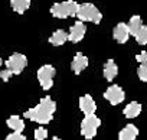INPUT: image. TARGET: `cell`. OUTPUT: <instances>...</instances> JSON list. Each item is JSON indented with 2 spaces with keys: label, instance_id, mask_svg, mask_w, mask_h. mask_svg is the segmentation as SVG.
Listing matches in <instances>:
<instances>
[{
  "label": "cell",
  "instance_id": "20",
  "mask_svg": "<svg viewBox=\"0 0 147 140\" xmlns=\"http://www.w3.org/2000/svg\"><path fill=\"white\" fill-rule=\"evenodd\" d=\"M137 77L140 78V81L147 83V65H140L137 68Z\"/></svg>",
  "mask_w": 147,
  "mask_h": 140
},
{
  "label": "cell",
  "instance_id": "9",
  "mask_svg": "<svg viewBox=\"0 0 147 140\" xmlns=\"http://www.w3.org/2000/svg\"><path fill=\"white\" fill-rule=\"evenodd\" d=\"M80 110L85 114V116H90V114H95L97 111V104L94 101V98L90 95V94H85L80 98Z\"/></svg>",
  "mask_w": 147,
  "mask_h": 140
},
{
  "label": "cell",
  "instance_id": "15",
  "mask_svg": "<svg viewBox=\"0 0 147 140\" xmlns=\"http://www.w3.org/2000/svg\"><path fill=\"white\" fill-rule=\"evenodd\" d=\"M6 124L9 129L13 130V133H22L25 130V121L19 116H10L6 120Z\"/></svg>",
  "mask_w": 147,
  "mask_h": 140
},
{
  "label": "cell",
  "instance_id": "17",
  "mask_svg": "<svg viewBox=\"0 0 147 140\" xmlns=\"http://www.w3.org/2000/svg\"><path fill=\"white\" fill-rule=\"evenodd\" d=\"M127 26H128V30H130V35H133L134 38H136V35L141 30V28H143V20H141V18L138 16V15H136V16H133L131 19H130V22L127 23Z\"/></svg>",
  "mask_w": 147,
  "mask_h": 140
},
{
  "label": "cell",
  "instance_id": "13",
  "mask_svg": "<svg viewBox=\"0 0 147 140\" xmlns=\"http://www.w3.org/2000/svg\"><path fill=\"white\" fill-rule=\"evenodd\" d=\"M140 113H141V104L137 103V101L128 103L123 110V114H124L125 118H136V117L140 116Z\"/></svg>",
  "mask_w": 147,
  "mask_h": 140
},
{
  "label": "cell",
  "instance_id": "22",
  "mask_svg": "<svg viewBox=\"0 0 147 140\" xmlns=\"http://www.w3.org/2000/svg\"><path fill=\"white\" fill-rule=\"evenodd\" d=\"M5 140H28V139L22 133H10V134H7V137Z\"/></svg>",
  "mask_w": 147,
  "mask_h": 140
},
{
  "label": "cell",
  "instance_id": "3",
  "mask_svg": "<svg viewBox=\"0 0 147 140\" xmlns=\"http://www.w3.org/2000/svg\"><path fill=\"white\" fill-rule=\"evenodd\" d=\"M77 18L80 19V22H92L95 25L101 23V19H102V15L101 12L98 10V7L92 3H82L78 6V13H77Z\"/></svg>",
  "mask_w": 147,
  "mask_h": 140
},
{
  "label": "cell",
  "instance_id": "12",
  "mask_svg": "<svg viewBox=\"0 0 147 140\" xmlns=\"http://www.w3.org/2000/svg\"><path fill=\"white\" fill-rule=\"evenodd\" d=\"M138 136V129L134 124H127L118 133V140H136Z\"/></svg>",
  "mask_w": 147,
  "mask_h": 140
},
{
  "label": "cell",
  "instance_id": "23",
  "mask_svg": "<svg viewBox=\"0 0 147 140\" xmlns=\"http://www.w3.org/2000/svg\"><path fill=\"white\" fill-rule=\"evenodd\" d=\"M12 77H13V74L9 71V69H3V71H0V78H2L5 83H7Z\"/></svg>",
  "mask_w": 147,
  "mask_h": 140
},
{
  "label": "cell",
  "instance_id": "26",
  "mask_svg": "<svg viewBox=\"0 0 147 140\" xmlns=\"http://www.w3.org/2000/svg\"><path fill=\"white\" fill-rule=\"evenodd\" d=\"M51 140H61L59 137H53V139H51Z\"/></svg>",
  "mask_w": 147,
  "mask_h": 140
},
{
  "label": "cell",
  "instance_id": "21",
  "mask_svg": "<svg viewBox=\"0 0 147 140\" xmlns=\"http://www.w3.org/2000/svg\"><path fill=\"white\" fill-rule=\"evenodd\" d=\"M48 137V130L43 127H38L35 130V140H45Z\"/></svg>",
  "mask_w": 147,
  "mask_h": 140
},
{
  "label": "cell",
  "instance_id": "10",
  "mask_svg": "<svg viewBox=\"0 0 147 140\" xmlns=\"http://www.w3.org/2000/svg\"><path fill=\"white\" fill-rule=\"evenodd\" d=\"M87 66H88V58H87L85 55H82L81 52H78L75 56H74L72 62H71V69H72V72L77 74V75H80Z\"/></svg>",
  "mask_w": 147,
  "mask_h": 140
},
{
  "label": "cell",
  "instance_id": "19",
  "mask_svg": "<svg viewBox=\"0 0 147 140\" xmlns=\"http://www.w3.org/2000/svg\"><path fill=\"white\" fill-rule=\"evenodd\" d=\"M136 41L140 45H147V26H143L141 30L136 35Z\"/></svg>",
  "mask_w": 147,
  "mask_h": 140
},
{
  "label": "cell",
  "instance_id": "2",
  "mask_svg": "<svg viewBox=\"0 0 147 140\" xmlns=\"http://www.w3.org/2000/svg\"><path fill=\"white\" fill-rule=\"evenodd\" d=\"M78 3L74 0H66L62 3H55L51 7V15L58 19H65V18H75L78 13Z\"/></svg>",
  "mask_w": 147,
  "mask_h": 140
},
{
  "label": "cell",
  "instance_id": "14",
  "mask_svg": "<svg viewBox=\"0 0 147 140\" xmlns=\"http://www.w3.org/2000/svg\"><path fill=\"white\" fill-rule=\"evenodd\" d=\"M104 77L107 81H113L117 75H118V66L117 64L114 62V59H108L104 65Z\"/></svg>",
  "mask_w": 147,
  "mask_h": 140
},
{
  "label": "cell",
  "instance_id": "11",
  "mask_svg": "<svg viewBox=\"0 0 147 140\" xmlns=\"http://www.w3.org/2000/svg\"><path fill=\"white\" fill-rule=\"evenodd\" d=\"M113 36H114V39H115L118 43H125V42L128 41V38H130V30H128L127 23H124V22L117 23L115 28H114Z\"/></svg>",
  "mask_w": 147,
  "mask_h": 140
},
{
  "label": "cell",
  "instance_id": "7",
  "mask_svg": "<svg viewBox=\"0 0 147 140\" xmlns=\"http://www.w3.org/2000/svg\"><path fill=\"white\" fill-rule=\"evenodd\" d=\"M104 98L111 104V106H118L125 100V93L120 85H111L105 90Z\"/></svg>",
  "mask_w": 147,
  "mask_h": 140
},
{
  "label": "cell",
  "instance_id": "24",
  "mask_svg": "<svg viewBox=\"0 0 147 140\" xmlns=\"http://www.w3.org/2000/svg\"><path fill=\"white\" fill-rule=\"evenodd\" d=\"M136 61L141 65H147V52H141L136 56Z\"/></svg>",
  "mask_w": 147,
  "mask_h": 140
},
{
  "label": "cell",
  "instance_id": "16",
  "mask_svg": "<svg viewBox=\"0 0 147 140\" xmlns=\"http://www.w3.org/2000/svg\"><path fill=\"white\" fill-rule=\"evenodd\" d=\"M66 41H68V33H66L63 29L55 30V32L51 35V38H49V43L53 45V46H61V45H63Z\"/></svg>",
  "mask_w": 147,
  "mask_h": 140
},
{
  "label": "cell",
  "instance_id": "8",
  "mask_svg": "<svg viewBox=\"0 0 147 140\" xmlns=\"http://www.w3.org/2000/svg\"><path fill=\"white\" fill-rule=\"evenodd\" d=\"M85 32H87V26L85 23L77 20L75 23H74L69 29V33H68V41H71L72 43H78L84 39L85 36Z\"/></svg>",
  "mask_w": 147,
  "mask_h": 140
},
{
  "label": "cell",
  "instance_id": "25",
  "mask_svg": "<svg viewBox=\"0 0 147 140\" xmlns=\"http://www.w3.org/2000/svg\"><path fill=\"white\" fill-rule=\"evenodd\" d=\"M2 65H3V59H2V58H0V66H2Z\"/></svg>",
  "mask_w": 147,
  "mask_h": 140
},
{
  "label": "cell",
  "instance_id": "4",
  "mask_svg": "<svg viewBox=\"0 0 147 140\" xmlns=\"http://www.w3.org/2000/svg\"><path fill=\"white\" fill-rule=\"evenodd\" d=\"M100 126H101L100 117H97L95 114L85 116L84 120L81 121V134H82V137L87 139V140H92L95 137Z\"/></svg>",
  "mask_w": 147,
  "mask_h": 140
},
{
  "label": "cell",
  "instance_id": "6",
  "mask_svg": "<svg viewBox=\"0 0 147 140\" xmlns=\"http://www.w3.org/2000/svg\"><path fill=\"white\" fill-rule=\"evenodd\" d=\"M36 75H38V81H39L40 87L43 90H49L53 85V77L56 75V71H55V68L52 65L46 64V65H42L38 69Z\"/></svg>",
  "mask_w": 147,
  "mask_h": 140
},
{
  "label": "cell",
  "instance_id": "18",
  "mask_svg": "<svg viewBox=\"0 0 147 140\" xmlns=\"http://www.w3.org/2000/svg\"><path fill=\"white\" fill-rule=\"evenodd\" d=\"M10 6H12V9H13L16 13L23 15V13L30 7V0H12Z\"/></svg>",
  "mask_w": 147,
  "mask_h": 140
},
{
  "label": "cell",
  "instance_id": "5",
  "mask_svg": "<svg viewBox=\"0 0 147 140\" xmlns=\"http://www.w3.org/2000/svg\"><path fill=\"white\" fill-rule=\"evenodd\" d=\"M5 65H6V69H9L13 75H19L20 72H23V69L28 65V58L23 53L15 52L9 56V59L5 62Z\"/></svg>",
  "mask_w": 147,
  "mask_h": 140
},
{
  "label": "cell",
  "instance_id": "1",
  "mask_svg": "<svg viewBox=\"0 0 147 140\" xmlns=\"http://www.w3.org/2000/svg\"><path fill=\"white\" fill-rule=\"evenodd\" d=\"M56 111V103L49 97H43L38 106H35L33 108H29L28 111L23 113V116L35 123H39V124H48L52 121L53 118V114Z\"/></svg>",
  "mask_w": 147,
  "mask_h": 140
}]
</instances>
